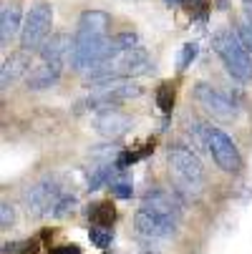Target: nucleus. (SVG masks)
Returning <instances> with one entry per match:
<instances>
[{
	"instance_id": "ddd939ff",
	"label": "nucleus",
	"mask_w": 252,
	"mask_h": 254,
	"mask_svg": "<svg viewBox=\"0 0 252 254\" xmlns=\"http://www.w3.org/2000/svg\"><path fill=\"white\" fill-rule=\"evenodd\" d=\"M61 70H63L61 63H46V61H41L38 65H33L28 70L25 83H28L30 91H46V88H51L61 78Z\"/></svg>"
},
{
	"instance_id": "dca6fc26",
	"label": "nucleus",
	"mask_w": 252,
	"mask_h": 254,
	"mask_svg": "<svg viewBox=\"0 0 252 254\" xmlns=\"http://www.w3.org/2000/svg\"><path fill=\"white\" fill-rule=\"evenodd\" d=\"M114 216H116V211H114L111 201H101V204L88 206V219H91L93 227H111Z\"/></svg>"
},
{
	"instance_id": "9d476101",
	"label": "nucleus",
	"mask_w": 252,
	"mask_h": 254,
	"mask_svg": "<svg viewBox=\"0 0 252 254\" xmlns=\"http://www.w3.org/2000/svg\"><path fill=\"white\" fill-rule=\"evenodd\" d=\"M144 211H152V214H159V216H167V219H174L179 222V216H182V204H179V199L164 189H152L144 194L141 199V206Z\"/></svg>"
},
{
	"instance_id": "aec40b11",
	"label": "nucleus",
	"mask_w": 252,
	"mask_h": 254,
	"mask_svg": "<svg viewBox=\"0 0 252 254\" xmlns=\"http://www.w3.org/2000/svg\"><path fill=\"white\" fill-rule=\"evenodd\" d=\"M157 106L162 108L164 114L171 111V106H174V88L169 83H162L159 86V91H157Z\"/></svg>"
},
{
	"instance_id": "5701e85b",
	"label": "nucleus",
	"mask_w": 252,
	"mask_h": 254,
	"mask_svg": "<svg viewBox=\"0 0 252 254\" xmlns=\"http://www.w3.org/2000/svg\"><path fill=\"white\" fill-rule=\"evenodd\" d=\"M13 222H15V209H13L8 201H3V206H0V227H3V229H10Z\"/></svg>"
},
{
	"instance_id": "f3484780",
	"label": "nucleus",
	"mask_w": 252,
	"mask_h": 254,
	"mask_svg": "<svg viewBox=\"0 0 252 254\" xmlns=\"http://www.w3.org/2000/svg\"><path fill=\"white\" fill-rule=\"evenodd\" d=\"M76 206H79V201H76V196L74 194H63L61 199H58V204H56V209H53V219H66V216H71V214H74L76 211Z\"/></svg>"
},
{
	"instance_id": "39448f33",
	"label": "nucleus",
	"mask_w": 252,
	"mask_h": 254,
	"mask_svg": "<svg viewBox=\"0 0 252 254\" xmlns=\"http://www.w3.org/2000/svg\"><path fill=\"white\" fill-rule=\"evenodd\" d=\"M63 187H61V181L56 176H46L41 181H35V184L25 191V204H28V211L33 216H51L58 199L63 196Z\"/></svg>"
},
{
	"instance_id": "20e7f679",
	"label": "nucleus",
	"mask_w": 252,
	"mask_h": 254,
	"mask_svg": "<svg viewBox=\"0 0 252 254\" xmlns=\"http://www.w3.org/2000/svg\"><path fill=\"white\" fill-rule=\"evenodd\" d=\"M136 96H141V86L129 83V81H109V83H96L91 96L79 106H91L93 111H106V108H114L116 103L136 98Z\"/></svg>"
},
{
	"instance_id": "7ed1b4c3",
	"label": "nucleus",
	"mask_w": 252,
	"mask_h": 254,
	"mask_svg": "<svg viewBox=\"0 0 252 254\" xmlns=\"http://www.w3.org/2000/svg\"><path fill=\"white\" fill-rule=\"evenodd\" d=\"M53 25V8L48 3L33 5L30 13L25 15L23 30H20V48L23 51H41L43 43L48 41V33Z\"/></svg>"
},
{
	"instance_id": "4468645a",
	"label": "nucleus",
	"mask_w": 252,
	"mask_h": 254,
	"mask_svg": "<svg viewBox=\"0 0 252 254\" xmlns=\"http://www.w3.org/2000/svg\"><path fill=\"white\" fill-rule=\"evenodd\" d=\"M28 70H30L28 51H20V53H13L10 58H5L3 68H0V86H3V91H8L18 78L28 76Z\"/></svg>"
},
{
	"instance_id": "423d86ee",
	"label": "nucleus",
	"mask_w": 252,
	"mask_h": 254,
	"mask_svg": "<svg viewBox=\"0 0 252 254\" xmlns=\"http://www.w3.org/2000/svg\"><path fill=\"white\" fill-rule=\"evenodd\" d=\"M207 151L212 154L214 164L227 174H237L242 169V159H240L235 141L222 128H212V126L207 128Z\"/></svg>"
},
{
	"instance_id": "4be33fe9",
	"label": "nucleus",
	"mask_w": 252,
	"mask_h": 254,
	"mask_svg": "<svg viewBox=\"0 0 252 254\" xmlns=\"http://www.w3.org/2000/svg\"><path fill=\"white\" fill-rule=\"evenodd\" d=\"M111 194H114L116 199H129V196L134 194L131 181H119V179H114V181H111Z\"/></svg>"
},
{
	"instance_id": "9b49d317",
	"label": "nucleus",
	"mask_w": 252,
	"mask_h": 254,
	"mask_svg": "<svg viewBox=\"0 0 252 254\" xmlns=\"http://www.w3.org/2000/svg\"><path fill=\"white\" fill-rule=\"evenodd\" d=\"M93 128L98 131V136L103 138H121L129 128H131V119L116 108H106V111H98L93 116Z\"/></svg>"
},
{
	"instance_id": "f03ea898",
	"label": "nucleus",
	"mask_w": 252,
	"mask_h": 254,
	"mask_svg": "<svg viewBox=\"0 0 252 254\" xmlns=\"http://www.w3.org/2000/svg\"><path fill=\"white\" fill-rule=\"evenodd\" d=\"M167 161H169V171L176 181L179 189L184 191H199L202 181H204V169H202V161L199 156L182 146V143H176V146H171L167 151Z\"/></svg>"
},
{
	"instance_id": "6ab92c4d",
	"label": "nucleus",
	"mask_w": 252,
	"mask_h": 254,
	"mask_svg": "<svg viewBox=\"0 0 252 254\" xmlns=\"http://www.w3.org/2000/svg\"><path fill=\"white\" fill-rule=\"evenodd\" d=\"M237 38L242 41V46L247 48V51H252V18L250 15H242L240 20H237Z\"/></svg>"
},
{
	"instance_id": "6e6552de",
	"label": "nucleus",
	"mask_w": 252,
	"mask_h": 254,
	"mask_svg": "<svg viewBox=\"0 0 252 254\" xmlns=\"http://www.w3.org/2000/svg\"><path fill=\"white\" fill-rule=\"evenodd\" d=\"M134 229L141 239H171L176 234V222L174 219H167V216H159V214H152V211H144L139 209L136 216H134Z\"/></svg>"
},
{
	"instance_id": "0eeeda50",
	"label": "nucleus",
	"mask_w": 252,
	"mask_h": 254,
	"mask_svg": "<svg viewBox=\"0 0 252 254\" xmlns=\"http://www.w3.org/2000/svg\"><path fill=\"white\" fill-rule=\"evenodd\" d=\"M194 98H197V103L204 108L212 119L232 121L237 116V106L227 96H222L214 86H209V83H197L194 86Z\"/></svg>"
},
{
	"instance_id": "f257e3e1",
	"label": "nucleus",
	"mask_w": 252,
	"mask_h": 254,
	"mask_svg": "<svg viewBox=\"0 0 252 254\" xmlns=\"http://www.w3.org/2000/svg\"><path fill=\"white\" fill-rule=\"evenodd\" d=\"M212 48L222 58L227 73L232 78H237L240 83L252 81V56L242 46V41L237 38V33H232L230 28H220L212 35Z\"/></svg>"
},
{
	"instance_id": "a211bd4d",
	"label": "nucleus",
	"mask_w": 252,
	"mask_h": 254,
	"mask_svg": "<svg viewBox=\"0 0 252 254\" xmlns=\"http://www.w3.org/2000/svg\"><path fill=\"white\" fill-rule=\"evenodd\" d=\"M88 237H91V242H93L98 249H106V247H111L114 232H111V227H91Z\"/></svg>"
},
{
	"instance_id": "b1692460",
	"label": "nucleus",
	"mask_w": 252,
	"mask_h": 254,
	"mask_svg": "<svg viewBox=\"0 0 252 254\" xmlns=\"http://www.w3.org/2000/svg\"><path fill=\"white\" fill-rule=\"evenodd\" d=\"M164 3H167L169 8H179V5H182V3H184V0H164Z\"/></svg>"
},
{
	"instance_id": "412c9836",
	"label": "nucleus",
	"mask_w": 252,
	"mask_h": 254,
	"mask_svg": "<svg viewBox=\"0 0 252 254\" xmlns=\"http://www.w3.org/2000/svg\"><path fill=\"white\" fill-rule=\"evenodd\" d=\"M197 43H187V46H182V51H179V61H176V68L179 70H187L189 68V63L197 58Z\"/></svg>"
},
{
	"instance_id": "f8f14e48",
	"label": "nucleus",
	"mask_w": 252,
	"mask_h": 254,
	"mask_svg": "<svg viewBox=\"0 0 252 254\" xmlns=\"http://www.w3.org/2000/svg\"><path fill=\"white\" fill-rule=\"evenodd\" d=\"M74 46H76L74 35L56 33V35H51V38L43 43V48H41V61L66 65V61L71 58V53H74Z\"/></svg>"
},
{
	"instance_id": "2eb2a0df",
	"label": "nucleus",
	"mask_w": 252,
	"mask_h": 254,
	"mask_svg": "<svg viewBox=\"0 0 252 254\" xmlns=\"http://www.w3.org/2000/svg\"><path fill=\"white\" fill-rule=\"evenodd\" d=\"M18 30H23L20 28V8L5 5L3 13H0V38H3V43H8Z\"/></svg>"
},
{
	"instance_id": "1a4fd4ad",
	"label": "nucleus",
	"mask_w": 252,
	"mask_h": 254,
	"mask_svg": "<svg viewBox=\"0 0 252 254\" xmlns=\"http://www.w3.org/2000/svg\"><path fill=\"white\" fill-rule=\"evenodd\" d=\"M109 28H111V15H109V13H103V10H86V13L79 18L74 41H76V43H88V41L106 38Z\"/></svg>"
}]
</instances>
